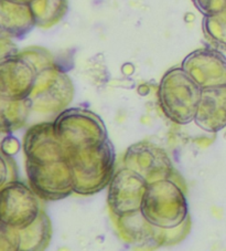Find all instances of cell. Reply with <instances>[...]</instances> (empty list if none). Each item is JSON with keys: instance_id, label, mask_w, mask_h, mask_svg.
I'll return each instance as SVG.
<instances>
[{"instance_id": "4", "label": "cell", "mask_w": 226, "mask_h": 251, "mask_svg": "<svg viewBox=\"0 0 226 251\" xmlns=\"http://www.w3.org/2000/svg\"><path fill=\"white\" fill-rule=\"evenodd\" d=\"M15 1L21 2L23 5H31V3L34 1V0H15Z\"/></svg>"}, {"instance_id": "2", "label": "cell", "mask_w": 226, "mask_h": 251, "mask_svg": "<svg viewBox=\"0 0 226 251\" xmlns=\"http://www.w3.org/2000/svg\"><path fill=\"white\" fill-rule=\"evenodd\" d=\"M204 31L214 46L226 49V10L215 15L205 16Z\"/></svg>"}, {"instance_id": "3", "label": "cell", "mask_w": 226, "mask_h": 251, "mask_svg": "<svg viewBox=\"0 0 226 251\" xmlns=\"http://www.w3.org/2000/svg\"><path fill=\"white\" fill-rule=\"evenodd\" d=\"M193 2L205 16L215 15L226 10V0H193Z\"/></svg>"}, {"instance_id": "1", "label": "cell", "mask_w": 226, "mask_h": 251, "mask_svg": "<svg viewBox=\"0 0 226 251\" xmlns=\"http://www.w3.org/2000/svg\"><path fill=\"white\" fill-rule=\"evenodd\" d=\"M34 20L40 25H53L65 14L68 0H34L30 5Z\"/></svg>"}]
</instances>
